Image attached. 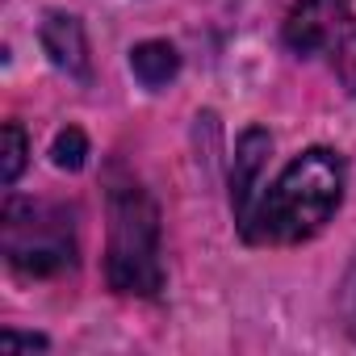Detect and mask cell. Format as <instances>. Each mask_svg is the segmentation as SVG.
Listing matches in <instances>:
<instances>
[{"label":"cell","instance_id":"obj_3","mask_svg":"<svg viewBox=\"0 0 356 356\" xmlns=\"http://www.w3.org/2000/svg\"><path fill=\"white\" fill-rule=\"evenodd\" d=\"M5 256L26 277H55L76 264V235L63 210L42 202H5Z\"/></svg>","mask_w":356,"mask_h":356},{"label":"cell","instance_id":"obj_9","mask_svg":"<svg viewBox=\"0 0 356 356\" xmlns=\"http://www.w3.org/2000/svg\"><path fill=\"white\" fill-rule=\"evenodd\" d=\"M26 159H30V138H26V130H22L17 122H5V172H0V181H5L9 189L17 185Z\"/></svg>","mask_w":356,"mask_h":356},{"label":"cell","instance_id":"obj_2","mask_svg":"<svg viewBox=\"0 0 356 356\" xmlns=\"http://www.w3.org/2000/svg\"><path fill=\"white\" fill-rule=\"evenodd\" d=\"M105 281L113 293L155 298L163 289L159 264V206L126 168H113L105 181Z\"/></svg>","mask_w":356,"mask_h":356},{"label":"cell","instance_id":"obj_6","mask_svg":"<svg viewBox=\"0 0 356 356\" xmlns=\"http://www.w3.org/2000/svg\"><path fill=\"white\" fill-rule=\"evenodd\" d=\"M38 42H42L47 59H51L63 76L88 84V76H92V63H88V38H84V26H80L76 13H59V9L47 13L42 26H38Z\"/></svg>","mask_w":356,"mask_h":356},{"label":"cell","instance_id":"obj_5","mask_svg":"<svg viewBox=\"0 0 356 356\" xmlns=\"http://www.w3.org/2000/svg\"><path fill=\"white\" fill-rule=\"evenodd\" d=\"M268 155H273V134L264 126H248L235 143V163H231V206H235L239 231L256 210V189H260V172Z\"/></svg>","mask_w":356,"mask_h":356},{"label":"cell","instance_id":"obj_1","mask_svg":"<svg viewBox=\"0 0 356 356\" xmlns=\"http://www.w3.org/2000/svg\"><path fill=\"white\" fill-rule=\"evenodd\" d=\"M348 168L339 151L310 147L285 163L273 189L256 202L252 218L243 222L248 243H306L314 239L343 202Z\"/></svg>","mask_w":356,"mask_h":356},{"label":"cell","instance_id":"obj_7","mask_svg":"<svg viewBox=\"0 0 356 356\" xmlns=\"http://www.w3.org/2000/svg\"><path fill=\"white\" fill-rule=\"evenodd\" d=\"M130 72H134V80L143 88L159 92L181 76V55H176V47L163 42V38H147V42H138L130 51Z\"/></svg>","mask_w":356,"mask_h":356},{"label":"cell","instance_id":"obj_10","mask_svg":"<svg viewBox=\"0 0 356 356\" xmlns=\"http://www.w3.org/2000/svg\"><path fill=\"white\" fill-rule=\"evenodd\" d=\"M17 348H47V335H17V331H5L0 335V352H17Z\"/></svg>","mask_w":356,"mask_h":356},{"label":"cell","instance_id":"obj_8","mask_svg":"<svg viewBox=\"0 0 356 356\" xmlns=\"http://www.w3.org/2000/svg\"><path fill=\"white\" fill-rule=\"evenodd\" d=\"M84 159H88V138H84V130H80V126L59 130L55 143H51V163L63 168V172H80Z\"/></svg>","mask_w":356,"mask_h":356},{"label":"cell","instance_id":"obj_4","mask_svg":"<svg viewBox=\"0 0 356 356\" xmlns=\"http://www.w3.org/2000/svg\"><path fill=\"white\" fill-rule=\"evenodd\" d=\"M285 47L298 59H323L356 92V13L352 0H298L285 22Z\"/></svg>","mask_w":356,"mask_h":356}]
</instances>
